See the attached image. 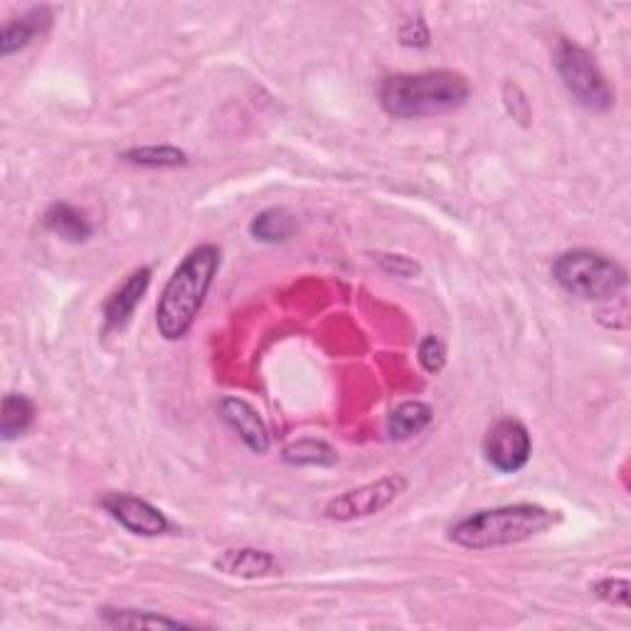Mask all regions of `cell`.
I'll return each mask as SVG.
<instances>
[{"instance_id": "obj_5", "label": "cell", "mask_w": 631, "mask_h": 631, "mask_svg": "<svg viewBox=\"0 0 631 631\" xmlns=\"http://www.w3.org/2000/svg\"><path fill=\"white\" fill-rule=\"evenodd\" d=\"M555 69L565 89L575 97L577 105L589 111H609L614 105V91L607 85L602 69L595 57L570 40H563L555 53Z\"/></svg>"}, {"instance_id": "obj_17", "label": "cell", "mask_w": 631, "mask_h": 631, "mask_svg": "<svg viewBox=\"0 0 631 631\" xmlns=\"http://www.w3.org/2000/svg\"><path fill=\"white\" fill-rule=\"evenodd\" d=\"M250 232L257 242H286L296 232L294 215L284 208H269L260 213L250 225Z\"/></svg>"}, {"instance_id": "obj_12", "label": "cell", "mask_w": 631, "mask_h": 631, "mask_svg": "<svg viewBox=\"0 0 631 631\" xmlns=\"http://www.w3.org/2000/svg\"><path fill=\"white\" fill-rule=\"evenodd\" d=\"M50 25H53L50 8H33L28 10L25 15L8 20L3 25V35H0V55L10 57L18 53V50L28 47L37 35H43Z\"/></svg>"}, {"instance_id": "obj_4", "label": "cell", "mask_w": 631, "mask_h": 631, "mask_svg": "<svg viewBox=\"0 0 631 631\" xmlns=\"http://www.w3.org/2000/svg\"><path fill=\"white\" fill-rule=\"evenodd\" d=\"M553 279L563 292L583 302H609L627 286L622 266L589 250H573L557 257L553 262Z\"/></svg>"}, {"instance_id": "obj_7", "label": "cell", "mask_w": 631, "mask_h": 631, "mask_svg": "<svg viewBox=\"0 0 631 631\" xmlns=\"http://www.w3.org/2000/svg\"><path fill=\"white\" fill-rule=\"evenodd\" d=\"M533 454L531 432L523 422L503 417L493 422L483 437V457L496 471L515 474L521 471Z\"/></svg>"}, {"instance_id": "obj_6", "label": "cell", "mask_w": 631, "mask_h": 631, "mask_svg": "<svg viewBox=\"0 0 631 631\" xmlns=\"http://www.w3.org/2000/svg\"><path fill=\"white\" fill-rule=\"evenodd\" d=\"M410 481L402 474H388L378 481H370L358 486V489L344 491L336 499H330L324 509V515L328 521L350 523L358 519H370L385 511L390 503H395L402 493L407 491Z\"/></svg>"}, {"instance_id": "obj_15", "label": "cell", "mask_w": 631, "mask_h": 631, "mask_svg": "<svg viewBox=\"0 0 631 631\" xmlns=\"http://www.w3.org/2000/svg\"><path fill=\"white\" fill-rule=\"evenodd\" d=\"M35 422V405L28 395L20 392H8L3 398V407H0V437L6 442H13L33 427Z\"/></svg>"}, {"instance_id": "obj_3", "label": "cell", "mask_w": 631, "mask_h": 631, "mask_svg": "<svg viewBox=\"0 0 631 631\" xmlns=\"http://www.w3.org/2000/svg\"><path fill=\"white\" fill-rule=\"evenodd\" d=\"M557 521L555 511L537 503H511L499 509L476 511L452 525L449 541L467 551H493L519 545L545 533Z\"/></svg>"}, {"instance_id": "obj_23", "label": "cell", "mask_w": 631, "mask_h": 631, "mask_svg": "<svg viewBox=\"0 0 631 631\" xmlns=\"http://www.w3.org/2000/svg\"><path fill=\"white\" fill-rule=\"evenodd\" d=\"M402 45L410 47H427L429 45V30L424 25V20H410V23L402 28Z\"/></svg>"}, {"instance_id": "obj_11", "label": "cell", "mask_w": 631, "mask_h": 631, "mask_svg": "<svg viewBox=\"0 0 631 631\" xmlns=\"http://www.w3.org/2000/svg\"><path fill=\"white\" fill-rule=\"evenodd\" d=\"M215 567L222 575L240 579H260L279 570L276 557L257 547H237V551H225L215 557Z\"/></svg>"}, {"instance_id": "obj_21", "label": "cell", "mask_w": 631, "mask_h": 631, "mask_svg": "<svg viewBox=\"0 0 631 631\" xmlns=\"http://www.w3.org/2000/svg\"><path fill=\"white\" fill-rule=\"evenodd\" d=\"M629 583L622 577H602L592 585V592L614 607H629Z\"/></svg>"}, {"instance_id": "obj_14", "label": "cell", "mask_w": 631, "mask_h": 631, "mask_svg": "<svg viewBox=\"0 0 631 631\" xmlns=\"http://www.w3.org/2000/svg\"><path fill=\"white\" fill-rule=\"evenodd\" d=\"M434 420V410L427 405V402L412 400V402H402L395 410L390 412L388 417V437L395 442H405L417 437L420 432H424Z\"/></svg>"}, {"instance_id": "obj_10", "label": "cell", "mask_w": 631, "mask_h": 631, "mask_svg": "<svg viewBox=\"0 0 631 631\" xmlns=\"http://www.w3.org/2000/svg\"><path fill=\"white\" fill-rule=\"evenodd\" d=\"M151 286V266H139L123 279V284L113 292L105 304V326L107 330H121L129 326V320L137 314Z\"/></svg>"}, {"instance_id": "obj_8", "label": "cell", "mask_w": 631, "mask_h": 631, "mask_svg": "<svg viewBox=\"0 0 631 631\" xmlns=\"http://www.w3.org/2000/svg\"><path fill=\"white\" fill-rule=\"evenodd\" d=\"M105 511L111 515L119 525L127 527L133 535L143 537H156L171 531V523L165 519V513L156 505L149 503L146 499H139L133 493H107L101 499Z\"/></svg>"}, {"instance_id": "obj_19", "label": "cell", "mask_w": 631, "mask_h": 631, "mask_svg": "<svg viewBox=\"0 0 631 631\" xmlns=\"http://www.w3.org/2000/svg\"><path fill=\"white\" fill-rule=\"evenodd\" d=\"M121 161L139 165V168H178L188 163V156L175 146H141L121 153Z\"/></svg>"}, {"instance_id": "obj_9", "label": "cell", "mask_w": 631, "mask_h": 631, "mask_svg": "<svg viewBox=\"0 0 631 631\" xmlns=\"http://www.w3.org/2000/svg\"><path fill=\"white\" fill-rule=\"evenodd\" d=\"M217 412H220L222 422L230 427L237 437L242 439V444L254 454H266L269 452V429L264 420L260 417L250 402L242 398H222L217 402Z\"/></svg>"}, {"instance_id": "obj_13", "label": "cell", "mask_w": 631, "mask_h": 631, "mask_svg": "<svg viewBox=\"0 0 631 631\" xmlns=\"http://www.w3.org/2000/svg\"><path fill=\"white\" fill-rule=\"evenodd\" d=\"M43 222L50 232L59 237V240L72 242V244L87 242L91 232H95L91 230V222L87 220V215L69 203L50 205V208L45 210Z\"/></svg>"}, {"instance_id": "obj_20", "label": "cell", "mask_w": 631, "mask_h": 631, "mask_svg": "<svg viewBox=\"0 0 631 631\" xmlns=\"http://www.w3.org/2000/svg\"><path fill=\"white\" fill-rule=\"evenodd\" d=\"M420 366L429 372V376H439L447 366V346H444V340L437 336H427L422 338L420 344Z\"/></svg>"}, {"instance_id": "obj_22", "label": "cell", "mask_w": 631, "mask_h": 631, "mask_svg": "<svg viewBox=\"0 0 631 631\" xmlns=\"http://www.w3.org/2000/svg\"><path fill=\"white\" fill-rule=\"evenodd\" d=\"M380 266L385 269L388 274H395V276H417L422 269L417 262H412L410 257L405 254H380Z\"/></svg>"}, {"instance_id": "obj_1", "label": "cell", "mask_w": 631, "mask_h": 631, "mask_svg": "<svg viewBox=\"0 0 631 631\" xmlns=\"http://www.w3.org/2000/svg\"><path fill=\"white\" fill-rule=\"evenodd\" d=\"M220 247L198 244L175 266L156 306V328L163 340L175 344V340L191 334L203 312L205 298L210 294L215 276L220 272Z\"/></svg>"}, {"instance_id": "obj_2", "label": "cell", "mask_w": 631, "mask_h": 631, "mask_svg": "<svg viewBox=\"0 0 631 631\" xmlns=\"http://www.w3.org/2000/svg\"><path fill=\"white\" fill-rule=\"evenodd\" d=\"M471 97L469 79L452 69L392 75L380 85V107L392 119H424L457 111Z\"/></svg>"}, {"instance_id": "obj_18", "label": "cell", "mask_w": 631, "mask_h": 631, "mask_svg": "<svg viewBox=\"0 0 631 631\" xmlns=\"http://www.w3.org/2000/svg\"><path fill=\"white\" fill-rule=\"evenodd\" d=\"M284 461L292 467H334L336 449L320 439H298L284 449Z\"/></svg>"}, {"instance_id": "obj_16", "label": "cell", "mask_w": 631, "mask_h": 631, "mask_svg": "<svg viewBox=\"0 0 631 631\" xmlns=\"http://www.w3.org/2000/svg\"><path fill=\"white\" fill-rule=\"evenodd\" d=\"M101 619L113 629H178L191 627L181 622V619H171L159 612H146V609H117L105 607L101 609Z\"/></svg>"}]
</instances>
